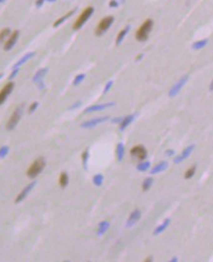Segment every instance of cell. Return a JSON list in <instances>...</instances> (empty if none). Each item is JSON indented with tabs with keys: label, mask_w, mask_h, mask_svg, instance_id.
<instances>
[{
	"label": "cell",
	"mask_w": 213,
	"mask_h": 262,
	"mask_svg": "<svg viewBox=\"0 0 213 262\" xmlns=\"http://www.w3.org/2000/svg\"><path fill=\"white\" fill-rule=\"evenodd\" d=\"M46 166V160L44 157H38L31 163V165L28 167L27 171V176L29 179H34L44 170Z\"/></svg>",
	"instance_id": "1"
},
{
	"label": "cell",
	"mask_w": 213,
	"mask_h": 262,
	"mask_svg": "<svg viewBox=\"0 0 213 262\" xmlns=\"http://www.w3.org/2000/svg\"><path fill=\"white\" fill-rule=\"evenodd\" d=\"M152 27H153V21L152 19L146 20L136 31L135 33L136 39L138 41H146L149 39V35L152 30Z\"/></svg>",
	"instance_id": "2"
},
{
	"label": "cell",
	"mask_w": 213,
	"mask_h": 262,
	"mask_svg": "<svg viewBox=\"0 0 213 262\" xmlns=\"http://www.w3.org/2000/svg\"><path fill=\"white\" fill-rule=\"evenodd\" d=\"M94 13V8L92 6H88L86 8L80 13V15L77 17V19L75 21V23L72 25V30L73 31H77L79 28H81L86 22L90 19V17L92 16V14Z\"/></svg>",
	"instance_id": "3"
},
{
	"label": "cell",
	"mask_w": 213,
	"mask_h": 262,
	"mask_svg": "<svg viewBox=\"0 0 213 262\" xmlns=\"http://www.w3.org/2000/svg\"><path fill=\"white\" fill-rule=\"evenodd\" d=\"M24 108H25V105H24V104H21V105H19V106L14 110V112H13L12 115L10 116V118H9L8 122H7V124H6V129L8 130V131H13L15 128L17 127L18 123L20 122V120H21V118H22V116H23Z\"/></svg>",
	"instance_id": "4"
},
{
	"label": "cell",
	"mask_w": 213,
	"mask_h": 262,
	"mask_svg": "<svg viewBox=\"0 0 213 262\" xmlns=\"http://www.w3.org/2000/svg\"><path fill=\"white\" fill-rule=\"evenodd\" d=\"M114 16H107L105 18H103L100 22H99V24L97 26V28H95V34H96L97 36H101L104 34L109 28H111V26L113 25L114 23Z\"/></svg>",
	"instance_id": "5"
},
{
	"label": "cell",
	"mask_w": 213,
	"mask_h": 262,
	"mask_svg": "<svg viewBox=\"0 0 213 262\" xmlns=\"http://www.w3.org/2000/svg\"><path fill=\"white\" fill-rule=\"evenodd\" d=\"M188 80H189V76L188 75H186V76H184V77H182L179 81L176 83L171 89H170V90H169V92H168V95H169V97H174V96H176L177 95V94L180 92V90L183 89V86H184L186 84H187V82H188Z\"/></svg>",
	"instance_id": "6"
},
{
	"label": "cell",
	"mask_w": 213,
	"mask_h": 262,
	"mask_svg": "<svg viewBox=\"0 0 213 262\" xmlns=\"http://www.w3.org/2000/svg\"><path fill=\"white\" fill-rule=\"evenodd\" d=\"M130 154L139 160H145L148 156V151H147L146 147L143 145H135L130 149Z\"/></svg>",
	"instance_id": "7"
},
{
	"label": "cell",
	"mask_w": 213,
	"mask_h": 262,
	"mask_svg": "<svg viewBox=\"0 0 213 262\" xmlns=\"http://www.w3.org/2000/svg\"><path fill=\"white\" fill-rule=\"evenodd\" d=\"M109 116L93 118L91 120H88V121L83 122L81 125H80V127H81L82 129H92V128H95L96 126L100 125V124H102V123H105V122L109 121Z\"/></svg>",
	"instance_id": "8"
},
{
	"label": "cell",
	"mask_w": 213,
	"mask_h": 262,
	"mask_svg": "<svg viewBox=\"0 0 213 262\" xmlns=\"http://www.w3.org/2000/svg\"><path fill=\"white\" fill-rule=\"evenodd\" d=\"M195 144H191V145H188V146L182 151V153L177 155V156H175L174 159H173V162L174 164H180L182 163L183 161H185V160L190 157V155L193 153V151L195 149Z\"/></svg>",
	"instance_id": "9"
},
{
	"label": "cell",
	"mask_w": 213,
	"mask_h": 262,
	"mask_svg": "<svg viewBox=\"0 0 213 262\" xmlns=\"http://www.w3.org/2000/svg\"><path fill=\"white\" fill-rule=\"evenodd\" d=\"M14 87H15V83H13V82L7 83L2 87V90H0V105H2L5 102V100L8 98L10 93L13 91Z\"/></svg>",
	"instance_id": "10"
},
{
	"label": "cell",
	"mask_w": 213,
	"mask_h": 262,
	"mask_svg": "<svg viewBox=\"0 0 213 262\" xmlns=\"http://www.w3.org/2000/svg\"><path fill=\"white\" fill-rule=\"evenodd\" d=\"M19 35H20L19 31H15L12 33H10V35L8 36V39H6L5 43H4V50L5 51H9V50H11L15 46V44H16L17 41H18Z\"/></svg>",
	"instance_id": "11"
},
{
	"label": "cell",
	"mask_w": 213,
	"mask_h": 262,
	"mask_svg": "<svg viewBox=\"0 0 213 262\" xmlns=\"http://www.w3.org/2000/svg\"><path fill=\"white\" fill-rule=\"evenodd\" d=\"M114 105H115L114 102H107V103H101V104H94V105H91L89 107H87L84 110V113L87 114V113H93V112H97V111H102V110H105V109H107V108L113 107Z\"/></svg>",
	"instance_id": "12"
},
{
	"label": "cell",
	"mask_w": 213,
	"mask_h": 262,
	"mask_svg": "<svg viewBox=\"0 0 213 262\" xmlns=\"http://www.w3.org/2000/svg\"><path fill=\"white\" fill-rule=\"evenodd\" d=\"M35 186H36V182L33 181V182H31V184H28L25 188H23V191H22V192L17 195L16 199H15V203H20V202L23 201V200L27 198V196L28 195V193L32 191V188H33Z\"/></svg>",
	"instance_id": "13"
},
{
	"label": "cell",
	"mask_w": 213,
	"mask_h": 262,
	"mask_svg": "<svg viewBox=\"0 0 213 262\" xmlns=\"http://www.w3.org/2000/svg\"><path fill=\"white\" fill-rule=\"evenodd\" d=\"M141 215H142V213L139 209H135V210L132 211V212L130 213V215H129V217H128L127 221H126V224H125L126 228H131L132 226H134V225L139 220H140Z\"/></svg>",
	"instance_id": "14"
},
{
	"label": "cell",
	"mask_w": 213,
	"mask_h": 262,
	"mask_svg": "<svg viewBox=\"0 0 213 262\" xmlns=\"http://www.w3.org/2000/svg\"><path fill=\"white\" fill-rule=\"evenodd\" d=\"M46 73H47V68H42V69H39L33 76V79H32L33 83L37 84L40 89H43V86H44L42 80H43V77L46 75Z\"/></svg>",
	"instance_id": "15"
},
{
	"label": "cell",
	"mask_w": 213,
	"mask_h": 262,
	"mask_svg": "<svg viewBox=\"0 0 213 262\" xmlns=\"http://www.w3.org/2000/svg\"><path fill=\"white\" fill-rule=\"evenodd\" d=\"M167 168H168V162L161 161V162L157 163L156 166L152 167V168L151 169V171H150V174L151 175H157V174H159L161 172L165 171Z\"/></svg>",
	"instance_id": "16"
},
{
	"label": "cell",
	"mask_w": 213,
	"mask_h": 262,
	"mask_svg": "<svg viewBox=\"0 0 213 262\" xmlns=\"http://www.w3.org/2000/svg\"><path fill=\"white\" fill-rule=\"evenodd\" d=\"M170 222H171V220L169 219V218H166V219H164V221L162 223H161L160 225H158V226L155 230H153L152 235L153 236H158V235L161 234V233H163L168 228V226L170 225Z\"/></svg>",
	"instance_id": "17"
},
{
	"label": "cell",
	"mask_w": 213,
	"mask_h": 262,
	"mask_svg": "<svg viewBox=\"0 0 213 262\" xmlns=\"http://www.w3.org/2000/svg\"><path fill=\"white\" fill-rule=\"evenodd\" d=\"M134 119H135V115H133V114L127 115V116H125V117H123L121 123L119 124V131L123 132V131L125 130L130 125V124L134 121Z\"/></svg>",
	"instance_id": "18"
},
{
	"label": "cell",
	"mask_w": 213,
	"mask_h": 262,
	"mask_svg": "<svg viewBox=\"0 0 213 262\" xmlns=\"http://www.w3.org/2000/svg\"><path fill=\"white\" fill-rule=\"evenodd\" d=\"M109 226H111V224H109V221H102L99 223L98 225V230H97V236L98 237H102L103 235H105L106 233L108 232V230L109 229Z\"/></svg>",
	"instance_id": "19"
},
{
	"label": "cell",
	"mask_w": 213,
	"mask_h": 262,
	"mask_svg": "<svg viewBox=\"0 0 213 262\" xmlns=\"http://www.w3.org/2000/svg\"><path fill=\"white\" fill-rule=\"evenodd\" d=\"M129 30H130V26H126L124 28H122V30H121L119 33H117L116 39H115V44H116V45H119L120 43L123 41L124 38H125L126 34L128 33Z\"/></svg>",
	"instance_id": "20"
},
{
	"label": "cell",
	"mask_w": 213,
	"mask_h": 262,
	"mask_svg": "<svg viewBox=\"0 0 213 262\" xmlns=\"http://www.w3.org/2000/svg\"><path fill=\"white\" fill-rule=\"evenodd\" d=\"M115 153H116V158L117 160L120 162L122 161V159L124 157V153H125V146L122 142H119L116 145V149H115Z\"/></svg>",
	"instance_id": "21"
},
{
	"label": "cell",
	"mask_w": 213,
	"mask_h": 262,
	"mask_svg": "<svg viewBox=\"0 0 213 262\" xmlns=\"http://www.w3.org/2000/svg\"><path fill=\"white\" fill-rule=\"evenodd\" d=\"M34 54H35V52H33V51H32V52H28V53L25 54V55H24L23 57H22L21 59H20V60H19L16 64L14 65V66H13V69H14V68H19L20 66H22V65L25 64L27 61H28L29 59H31V57H33V56H34Z\"/></svg>",
	"instance_id": "22"
},
{
	"label": "cell",
	"mask_w": 213,
	"mask_h": 262,
	"mask_svg": "<svg viewBox=\"0 0 213 262\" xmlns=\"http://www.w3.org/2000/svg\"><path fill=\"white\" fill-rule=\"evenodd\" d=\"M75 10H70V11L68 12L67 14H65L64 16H62V17H60L59 19H57L56 22L54 23V25H53V27H54V28H57V27H59L60 25H62L65 20L69 19L71 15H73V14H75Z\"/></svg>",
	"instance_id": "23"
},
{
	"label": "cell",
	"mask_w": 213,
	"mask_h": 262,
	"mask_svg": "<svg viewBox=\"0 0 213 262\" xmlns=\"http://www.w3.org/2000/svg\"><path fill=\"white\" fill-rule=\"evenodd\" d=\"M69 182H70V179H69V175L65 173V172H63L61 173L60 175V177H59V185H60V187L62 188H65V187H67L69 185Z\"/></svg>",
	"instance_id": "24"
},
{
	"label": "cell",
	"mask_w": 213,
	"mask_h": 262,
	"mask_svg": "<svg viewBox=\"0 0 213 262\" xmlns=\"http://www.w3.org/2000/svg\"><path fill=\"white\" fill-rule=\"evenodd\" d=\"M208 43V39H201V40H197L196 42L193 43V49L194 50H200L203 47H205V45H206Z\"/></svg>",
	"instance_id": "25"
},
{
	"label": "cell",
	"mask_w": 213,
	"mask_h": 262,
	"mask_svg": "<svg viewBox=\"0 0 213 262\" xmlns=\"http://www.w3.org/2000/svg\"><path fill=\"white\" fill-rule=\"evenodd\" d=\"M152 184H153V179L152 177L146 178L143 181V183H142V190H143V192H148L151 188V187L152 186Z\"/></svg>",
	"instance_id": "26"
},
{
	"label": "cell",
	"mask_w": 213,
	"mask_h": 262,
	"mask_svg": "<svg viewBox=\"0 0 213 262\" xmlns=\"http://www.w3.org/2000/svg\"><path fill=\"white\" fill-rule=\"evenodd\" d=\"M150 167H151V162L150 161H143V162L139 163L137 165L136 169L139 172H146V171H148L150 169Z\"/></svg>",
	"instance_id": "27"
},
{
	"label": "cell",
	"mask_w": 213,
	"mask_h": 262,
	"mask_svg": "<svg viewBox=\"0 0 213 262\" xmlns=\"http://www.w3.org/2000/svg\"><path fill=\"white\" fill-rule=\"evenodd\" d=\"M104 176H103L102 174H96L95 176L93 177L92 179V182H93V184L94 186H96V187H101L103 185V183H104Z\"/></svg>",
	"instance_id": "28"
},
{
	"label": "cell",
	"mask_w": 213,
	"mask_h": 262,
	"mask_svg": "<svg viewBox=\"0 0 213 262\" xmlns=\"http://www.w3.org/2000/svg\"><path fill=\"white\" fill-rule=\"evenodd\" d=\"M196 165H193L192 167H190V168L185 172L184 174V178L186 180H190V179H192L194 176H195V174H196Z\"/></svg>",
	"instance_id": "29"
},
{
	"label": "cell",
	"mask_w": 213,
	"mask_h": 262,
	"mask_svg": "<svg viewBox=\"0 0 213 262\" xmlns=\"http://www.w3.org/2000/svg\"><path fill=\"white\" fill-rule=\"evenodd\" d=\"M10 33H11V31H10L9 28H3V30L0 31V43L5 41V39H8V36L10 35Z\"/></svg>",
	"instance_id": "30"
},
{
	"label": "cell",
	"mask_w": 213,
	"mask_h": 262,
	"mask_svg": "<svg viewBox=\"0 0 213 262\" xmlns=\"http://www.w3.org/2000/svg\"><path fill=\"white\" fill-rule=\"evenodd\" d=\"M81 159H82V165H83V168L85 170H87V164H88V159H89V150L85 149L82 154H81Z\"/></svg>",
	"instance_id": "31"
},
{
	"label": "cell",
	"mask_w": 213,
	"mask_h": 262,
	"mask_svg": "<svg viewBox=\"0 0 213 262\" xmlns=\"http://www.w3.org/2000/svg\"><path fill=\"white\" fill-rule=\"evenodd\" d=\"M85 79V74H79L77 75L75 79H73V82H72V85H80L82 82H83V80Z\"/></svg>",
	"instance_id": "32"
},
{
	"label": "cell",
	"mask_w": 213,
	"mask_h": 262,
	"mask_svg": "<svg viewBox=\"0 0 213 262\" xmlns=\"http://www.w3.org/2000/svg\"><path fill=\"white\" fill-rule=\"evenodd\" d=\"M8 153H9V146L3 145V146L0 147V158H4Z\"/></svg>",
	"instance_id": "33"
},
{
	"label": "cell",
	"mask_w": 213,
	"mask_h": 262,
	"mask_svg": "<svg viewBox=\"0 0 213 262\" xmlns=\"http://www.w3.org/2000/svg\"><path fill=\"white\" fill-rule=\"evenodd\" d=\"M38 107V102H36V101H34V102H32L31 104V106H29L28 108V113L31 114V113H33L35 110H36V108Z\"/></svg>",
	"instance_id": "34"
},
{
	"label": "cell",
	"mask_w": 213,
	"mask_h": 262,
	"mask_svg": "<svg viewBox=\"0 0 213 262\" xmlns=\"http://www.w3.org/2000/svg\"><path fill=\"white\" fill-rule=\"evenodd\" d=\"M113 85H114V82H113V81H109V82H108V83H107V85H106V86H105V89H104V91H103V93L106 94V93H107L109 90L112 89Z\"/></svg>",
	"instance_id": "35"
},
{
	"label": "cell",
	"mask_w": 213,
	"mask_h": 262,
	"mask_svg": "<svg viewBox=\"0 0 213 262\" xmlns=\"http://www.w3.org/2000/svg\"><path fill=\"white\" fill-rule=\"evenodd\" d=\"M18 73H19V68H14V69H13L12 73H11L10 76H9V80H10V81H12V80L18 75Z\"/></svg>",
	"instance_id": "36"
},
{
	"label": "cell",
	"mask_w": 213,
	"mask_h": 262,
	"mask_svg": "<svg viewBox=\"0 0 213 262\" xmlns=\"http://www.w3.org/2000/svg\"><path fill=\"white\" fill-rule=\"evenodd\" d=\"M81 104H82L81 101H76V102H75L69 108V110H75V109H77V108H79L80 106H81Z\"/></svg>",
	"instance_id": "37"
},
{
	"label": "cell",
	"mask_w": 213,
	"mask_h": 262,
	"mask_svg": "<svg viewBox=\"0 0 213 262\" xmlns=\"http://www.w3.org/2000/svg\"><path fill=\"white\" fill-rule=\"evenodd\" d=\"M164 153L167 157H172L175 154V151H174V149H166V151L164 152Z\"/></svg>",
	"instance_id": "38"
},
{
	"label": "cell",
	"mask_w": 213,
	"mask_h": 262,
	"mask_svg": "<svg viewBox=\"0 0 213 262\" xmlns=\"http://www.w3.org/2000/svg\"><path fill=\"white\" fill-rule=\"evenodd\" d=\"M122 119H123V117H115V118H113L112 119V123L113 124H119L121 123V121H122Z\"/></svg>",
	"instance_id": "39"
},
{
	"label": "cell",
	"mask_w": 213,
	"mask_h": 262,
	"mask_svg": "<svg viewBox=\"0 0 213 262\" xmlns=\"http://www.w3.org/2000/svg\"><path fill=\"white\" fill-rule=\"evenodd\" d=\"M109 5V7H112V8H116V7L119 6V2H117L116 0H111Z\"/></svg>",
	"instance_id": "40"
},
{
	"label": "cell",
	"mask_w": 213,
	"mask_h": 262,
	"mask_svg": "<svg viewBox=\"0 0 213 262\" xmlns=\"http://www.w3.org/2000/svg\"><path fill=\"white\" fill-rule=\"evenodd\" d=\"M44 2H45V0H36L35 5H36V7H40V6L43 5Z\"/></svg>",
	"instance_id": "41"
},
{
	"label": "cell",
	"mask_w": 213,
	"mask_h": 262,
	"mask_svg": "<svg viewBox=\"0 0 213 262\" xmlns=\"http://www.w3.org/2000/svg\"><path fill=\"white\" fill-rule=\"evenodd\" d=\"M209 90H210V91H213V80H212L211 83H210V85H209Z\"/></svg>",
	"instance_id": "42"
},
{
	"label": "cell",
	"mask_w": 213,
	"mask_h": 262,
	"mask_svg": "<svg viewBox=\"0 0 213 262\" xmlns=\"http://www.w3.org/2000/svg\"><path fill=\"white\" fill-rule=\"evenodd\" d=\"M143 58V54H139L138 56H137V58H136V61H139V60H141Z\"/></svg>",
	"instance_id": "43"
},
{
	"label": "cell",
	"mask_w": 213,
	"mask_h": 262,
	"mask_svg": "<svg viewBox=\"0 0 213 262\" xmlns=\"http://www.w3.org/2000/svg\"><path fill=\"white\" fill-rule=\"evenodd\" d=\"M177 262L178 261V257H172L171 259H170V262Z\"/></svg>",
	"instance_id": "44"
},
{
	"label": "cell",
	"mask_w": 213,
	"mask_h": 262,
	"mask_svg": "<svg viewBox=\"0 0 213 262\" xmlns=\"http://www.w3.org/2000/svg\"><path fill=\"white\" fill-rule=\"evenodd\" d=\"M150 260L152 261V257H149V258H147V260H146V261H150Z\"/></svg>",
	"instance_id": "45"
},
{
	"label": "cell",
	"mask_w": 213,
	"mask_h": 262,
	"mask_svg": "<svg viewBox=\"0 0 213 262\" xmlns=\"http://www.w3.org/2000/svg\"><path fill=\"white\" fill-rule=\"evenodd\" d=\"M47 1H49V2H53V1H56V0H47Z\"/></svg>",
	"instance_id": "46"
},
{
	"label": "cell",
	"mask_w": 213,
	"mask_h": 262,
	"mask_svg": "<svg viewBox=\"0 0 213 262\" xmlns=\"http://www.w3.org/2000/svg\"><path fill=\"white\" fill-rule=\"evenodd\" d=\"M5 1V0H0V3H3Z\"/></svg>",
	"instance_id": "47"
},
{
	"label": "cell",
	"mask_w": 213,
	"mask_h": 262,
	"mask_svg": "<svg viewBox=\"0 0 213 262\" xmlns=\"http://www.w3.org/2000/svg\"><path fill=\"white\" fill-rule=\"evenodd\" d=\"M3 77V74H0V79H1Z\"/></svg>",
	"instance_id": "48"
}]
</instances>
